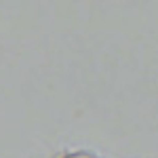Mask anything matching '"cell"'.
I'll return each instance as SVG.
<instances>
[{
    "label": "cell",
    "instance_id": "1",
    "mask_svg": "<svg viewBox=\"0 0 158 158\" xmlns=\"http://www.w3.org/2000/svg\"><path fill=\"white\" fill-rule=\"evenodd\" d=\"M49 158H116V156H110V154H103L95 148H59L55 152H51Z\"/></svg>",
    "mask_w": 158,
    "mask_h": 158
}]
</instances>
